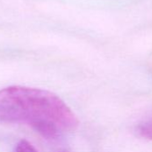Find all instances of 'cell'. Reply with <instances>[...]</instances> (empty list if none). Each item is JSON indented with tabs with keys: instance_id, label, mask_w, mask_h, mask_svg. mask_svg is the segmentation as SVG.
Here are the masks:
<instances>
[{
	"instance_id": "1",
	"label": "cell",
	"mask_w": 152,
	"mask_h": 152,
	"mask_svg": "<svg viewBox=\"0 0 152 152\" xmlns=\"http://www.w3.org/2000/svg\"><path fill=\"white\" fill-rule=\"evenodd\" d=\"M47 122L65 131H73L79 124L73 110L54 93L22 86L0 90V123L23 124L35 131Z\"/></svg>"
},
{
	"instance_id": "2",
	"label": "cell",
	"mask_w": 152,
	"mask_h": 152,
	"mask_svg": "<svg viewBox=\"0 0 152 152\" xmlns=\"http://www.w3.org/2000/svg\"><path fill=\"white\" fill-rule=\"evenodd\" d=\"M137 132L142 138L152 140V119L141 124L137 128Z\"/></svg>"
},
{
	"instance_id": "3",
	"label": "cell",
	"mask_w": 152,
	"mask_h": 152,
	"mask_svg": "<svg viewBox=\"0 0 152 152\" xmlns=\"http://www.w3.org/2000/svg\"><path fill=\"white\" fill-rule=\"evenodd\" d=\"M13 152H38V151L27 140H21L15 145Z\"/></svg>"
},
{
	"instance_id": "4",
	"label": "cell",
	"mask_w": 152,
	"mask_h": 152,
	"mask_svg": "<svg viewBox=\"0 0 152 152\" xmlns=\"http://www.w3.org/2000/svg\"><path fill=\"white\" fill-rule=\"evenodd\" d=\"M57 152H70L69 151H67V150H65V149H63V150H60V151H58Z\"/></svg>"
}]
</instances>
